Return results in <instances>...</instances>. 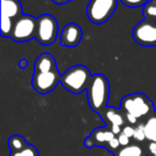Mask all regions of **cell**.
<instances>
[{
  "mask_svg": "<svg viewBox=\"0 0 156 156\" xmlns=\"http://www.w3.org/2000/svg\"><path fill=\"white\" fill-rule=\"evenodd\" d=\"M109 81L104 74H95L92 76L91 81L87 88V98L89 106L94 112L102 115L107 108L109 100Z\"/></svg>",
  "mask_w": 156,
  "mask_h": 156,
  "instance_id": "cell-1",
  "label": "cell"
},
{
  "mask_svg": "<svg viewBox=\"0 0 156 156\" xmlns=\"http://www.w3.org/2000/svg\"><path fill=\"white\" fill-rule=\"evenodd\" d=\"M92 76L93 75H91L89 69L86 65L77 64L61 74L60 83L71 93L79 94L87 90Z\"/></svg>",
  "mask_w": 156,
  "mask_h": 156,
  "instance_id": "cell-2",
  "label": "cell"
},
{
  "mask_svg": "<svg viewBox=\"0 0 156 156\" xmlns=\"http://www.w3.org/2000/svg\"><path fill=\"white\" fill-rule=\"evenodd\" d=\"M120 108L124 113H128L137 119L151 117L155 113V106L145 94L136 92L125 95L121 100Z\"/></svg>",
  "mask_w": 156,
  "mask_h": 156,
  "instance_id": "cell-3",
  "label": "cell"
},
{
  "mask_svg": "<svg viewBox=\"0 0 156 156\" xmlns=\"http://www.w3.org/2000/svg\"><path fill=\"white\" fill-rule=\"evenodd\" d=\"M119 0H90L87 16L91 23L101 25L106 23L115 12Z\"/></svg>",
  "mask_w": 156,
  "mask_h": 156,
  "instance_id": "cell-4",
  "label": "cell"
},
{
  "mask_svg": "<svg viewBox=\"0 0 156 156\" xmlns=\"http://www.w3.org/2000/svg\"><path fill=\"white\" fill-rule=\"evenodd\" d=\"M59 34V25L56 17L50 14H43L37 17L35 39L41 45L49 46L56 42Z\"/></svg>",
  "mask_w": 156,
  "mask_h": 156,
  "instance_id": "cell-5",
  "label": "cell"
},
{
  "mask_svg": "<svg viewBox=\"0 0 156 156\" xmlns=\"http://www.w3.org/2000/svg\"><path fill=\"white\" fill-rule=\"evenodd\" d=\"M37 18L29 14H22L18 18L14 20V27L12 31L11 39L17 43H25L37 34Z\"/></svg>",
  "mask_w": 156,
  "mask_h": 156,
  "instance_id": "cell-6",
  "label": "cell"
},
{
  "mask_svg": "<svg viewBox=\"0 0 156 156\" xmlns=\"http://www.w3.org/2000/svg\"><path fill=\"white\" fill-rule=\"evenodd\" d=\"M133 39L141 46H156V22L143 20L133 29Z\"/></svg>",
  "mask_w": 156,
  "mask_h": 156,
  "instance_id": "cell-7",
  "label": "cell"
},
{
  "mask_svg": "<svg viewBox=\"0 0 156 156\" xmlns=\"http://www.w3.org/2000/svg\"><path fill=\"white\" fill-rule=\"evenodd\" d=\"M60 81V73L58 69H55L47 73H33L31 86L37 93L48 94L56 89Z\"/></svg>",
  "mask_w": 156,
  "mask_h": 156,
  "instance_id": "cell-8",
  "label": "cell"
},
{
  "mask_svg": "<svg viewBox=\"0 0 156 156\" xmlns=\"http://www.w3.org/2000/svg\"><path fill=\"white\" fill-rule=\"evenodd\" d=\"M83 39V29L76 23H69L63 27L60 33V44L63 47H76Z\"/></svg>",
  "mask_w": 156,
  "mask_h": 156,
  "instance_id": "cell-9",
  "label": "cell"
},
{
  "mask_svg": "<svg viewBox=\"0 0 156 156\" xmlns=\"http://www.w3.org/2000/svg\"><path fill=\"white\" fill-rule=\"evenodd\" d=\"M115 137V135L110 130V128L107 127H98L92 132V134L86 139L85 145L88 147H91L93 145H103L105 143L108 144V142Z\"/></svg>",
  "mask_w": 156,
  "mask_h": 156,
  "instance_id": "cell-10",
  "label": "cell"
},
{
  "mask_svg": "<svg viewBox=\"0 0 156 156\" xmlns=\"http://www.w3.org/2000/svg\"><path fill=\"white\" fill-rule=\"evenodd\" d=\"M57 69V62L51 54L44 52L40 55L33 64V73H47Z\"/></svg>",
  "mask_w": 156,
  "mask_h": 156,
  "instance_id": "cell-11",
  "label": "cell"
},
{
  "mask_svg": "<svg viewBox=\"0 0 156 156\" xmlns=\"http://www.w3.org/2000/svg\"><path fill=\"white\" fill-rule=\"evenodd\" d=\"M101 117L105 120V122H106L109 126H111V125L123 126L126 121L124 112L121 110V108L118 109V108H115V107H107L102 112Z\"/></svg>",
  "mask_w": 156,
  "mask_h": 156,
  "instance_id": "cell-12",
  "label": "cell"
},
{
  "mask_svg": "<svg viewBox=\"0 0 156 156\" xmlns=\"http://www.w3.org/2000/svg\"><path fill=\"white\" fill-rule=\"evenodd\" d=\"M23 14L20 0H1V16H7L15 20Z\"/></svg>",
  "mask_w": 156,
  "mask_h": 156,
  "instance_id": "cell-13",
  "label": "cell"
},
{
  "mask_svg": "<svg viewBox=\"0 0 156 156\" xmlns=\"http://www.w3.org/2000/svg\"><path fill=\"white\" fill-rule=\"evenodd\" d=\"M145 138L150 142H156V115H152L147 118L144 123Z\"/></svg>",
  "mask_w": 156,
  "mask_h": 156,
  "instance_id": "cell-14",
  "label": "cell"
},
{
  "mask_svg": "<svg viewBox=\"0 0 156 156\" xmlns=\"http://www.w3.org/2000/svg\"><path fill=\"white\" fill-rule=\"evenodd\" d=\"M8 144H9L11 152H18L20 150L25 149L28 145V143H27L26 139L23 136H20V135H13L8 140Z\"/></svg>",
  "mask_w": 156,
  "mask_h": 156,
  "instance_id": "cell-15",
  "label": "cell"
},
{
  "mask_svg": "<svg viewBox=\"0 0 156 156\" xmlns=\"http://www.w3.org/2000/svg\"><path fill=\"white\" fill-rule=\"evenodd\" d=\"M13 27H14V20L7 17V16H1L0 28H1V35L3 37H11Z\"/></svg>",
  "mask_w": 156,
  "mask_h": 156,
  "instance_id": "cell-16",
  "label": "cell"
},
{
  "mask_svg": "<svg viewBox=\"0 0 156 156\" xmlns=\"http://www.w3.org/2000/svg\"><path fill=\"white\" fill-rule=\"evenodd\" d=\"M142 14L144 20L156 22V0H150L142 8Z\"/></svg>",
  "mask_w": 156,
  "mask_h": 156,
  "instance_id": "cell-17",
  "label": "cell"
},
{
  "mask_svg": "<svg viewBox=\"0 0 156 156\" xmlns=\"http://www.w3.org/2000/svg\"><path fill=\"white\" fill-rule=\"evenodd\" d=\"M142 155H143L142 149L137 144L124 147L118 153V156H142Z\"/></svg>",
  "mask_w": 156,
  "mask_h": 156,
  "instance_id": "cell-18",
  "label": "cell"
},
{
  "mask_svg": "<svg viewBox=\"0 0 156 156\" xmlns=\"http://www.w3.org/2000/svg\"><path fill=\"white\" fill-rule=\"evenodd\" d=\"M10 156H39V152L34 145L28 144L25 149L20 150V151L11 152Z\"/></svg>",
  "mask_w": 156,
  "mask_h": 156,
  "instance_id": "cell-19",
  "label": "cell"
},
{
  "mask_svg": "<svg viewBox=\"0 0 156 156\" xmlns=\"http://www.w3.org/2000/svg\"><path fill=\"white\" fill-rule=\"evenodd\" d=\"M119 1L121 3H123L125 7L132 8V9H136V8L145 5L150 0H119Z\"/></svg>",
  "mask_w": 156,
  "mask_h": 156,
  "instance_id": "cell-20",
  "label": "cell"
},
{
  "mask_svg": "<svg viewBox=\"0 0 156 156\" xmlns=\"http://www.w3.org/2000/svg\"><path fill=\"white\" fill-rule=\"evenodd\" d=\"M133 138L135 139L136 141H143L145 138V133H144V124H139L138 126L135 127V134H134V137Z\"/></svg>",
  "mask_w": 156,
  "mask_h": 156,
  "instance_id": "cell-21",
  "label": "cell"
},
{
  "mask_svg": "<svg viewBox=\"0 0 156 156\" xmlns=\"http://www.w3.org/2000/svg\"><path fill=\"white\" fill-rule=\"evenodd\" d=\"M122 133L124 135H126L128 138H133L135 134V127H133L132 125H125L122 128Z\"/></svg>",
  "mask_w": 156,
  "mask_h": 156,
  "instance_id": "cell-22",
  "label": "cell"
},
{
  "mask_svg": "<svg viewBox=\"0 0 156 156\" xmlns=\"http://www.w3.org/2000/svg\"><path fill=\"white\" fill-rule=\"evenodd\" d=\"M118 139H119V142H120V145H122V147H127V145H129V139L126 135H124L123 133H121V134L118 136Z\"/></svg>",
  "mask_w": 156,
  "mask_h": 156,
  "instance_id": "cell-23",
  "label": "cell"
},
{
  "mask_svg": "<svg viewBox=\"0 0 156 156\" xmlns=\"http://www.w3.org/2000/svg\"><path fill=\"white\" fill-rule=\"evenodd\" d=\"M107 147H108L109 150H117L118 147H120V142H119L118 137H115L113 139H111L108 142V144H107Z\"/></svg>",
  "mask_w": 156,
  "mask_h": 156,
  "instance_id": "cell-24",
  "label": "cell"
},
{
  "mask_svg": "<svg viewBox=\"0 0 156 156\" xmlns=\"http://www.w3.org/2000/svg\"><path fill=\"white\" fill-rule=\"evenodd\" d=\"M124 115H125L126 121H127L129 124H132V125L136 124L137 121H138V119H137L136 117H134V115H128V113H124Z\"/></svg>",
  "mask_w": 156,
  "mask_h": 156,
  "instance_id": "cell-25",
  "label": "cell"
},
{
  "mask_svg": "<svg viewBox=\"0 0 156 156\" xmlns=\"http://www.w3.org/2000/svg\"><path fill=\"white\" fill-rule=\"evenodd\" d=\"M121 127H122V126H119V125H111V126H109L110 130L115 135V136H119V135L122 133V128Z\"/></svg>",
  "mask_w": 156,
  "mask_h": 156,
  "instance_id": "cell-26",
  "label": "cell"
},
{
  "mask_svg": "<svg viewBox=\"0 0 156 156\" xmlns=\"http://www.w3.org/2000/svg\"><path fill=\"white\" fill-rule=\"evenodd\" d=\"M149 152L153 156L156 155V142H150V144H149Z\"/></svg>",
  "mask_w": 156,
  "mask_h": 156,
  "instance_id": "cell-27",
  "label": "cell"
},
{
  "mask_svg": "<svg viewBox=\"0 0 156 156\" xmlns=\"http://www.w3.org/2000/svg\"><path fill=\"white\" fill-rule=\"evenodd\" d=\"M28 61L26 60V59H20V63H18V65H20V69H26L27 66H28Z\"/></svg>",
  "mask_w": 156,
  "mask_h": 156,
  "instance_id": "cell-28",
  "label": "cell"
},
{
  "mask_svg": "<svg viewBox=\"0 0 156 156\" xmlns=\"http://www.w3.org/2000/svg\"><path fill=\"white\" fill-rule=\"evenodd\" d=\"M52 2L56 3V5H65V3H69L73 0H51Z\"/></svg>",
  "mask_w": 156,
  "mask_h": 156,
  "instance_id": "cell-29",
  "label": "cell"
},
{
  "mask_svg": "<svg viewBox=\"0 0 156 156\" xmlns=\"http://www.w3.org/2000/svg\"><path fill=\"white\" fill-rule=\"evenodd\" d=\"M155 156H156V155H155Z\"/></svg>",
  "mask_w": 156,
  "mask_h": 156,
  "instance_id": "cell-30",
  "label": "cell"
}]
</instances>
